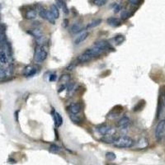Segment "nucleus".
<instances>
[{
    "instance_id": "obj_1",
    "label": "nucleus",
    "mask_w": 165,
    "mask_h": 165,
    "mask_svg": "<svg viewBox=\"0 0 165 165\" xmlns=\"http://www.w3.org/2000/svg\"><path fill=\"white\" fill-rule=\"evenodd\" d=\"M102 53H103L102 50L93 45L92 48L87 49L85 51L82 53L81 55H79V57H78V61L80 63H86V62H88V61L93 60L94 58L98 57L99 55H102Z\"/></svg>"
},
{
    "instance_id": "obj_2",
    "label": "nucleus",
    "mask_w": 165,
    "mask_h": 165,
    "mask_svg": "<svg viewBox=\"0 0 165 165\" xmlns=\"http://www.w3.org/2000/svg\"><path fill=\"white\" fill-rule=\"evenodd\" d=\"M48 55V51L45 48L41 45H38L35 49L34 51V61L37 63H41L46 60Z\"/></svg>"
},
{
    "instance_id": "obj_3",
    "label": "nucleus",
    "mask_w": 165,
    "mask_h": 165,
    "mask_svg": "<svg viewBox=\"0 0 165 165\" xmlns=\"http://www.w3.org/2000/svg\"><path fill=\"white\" fill-rule=\"evenodd\" d=\"M134 144H135V142L131 137L119 136L117 139L114 142L113 145L116 148L124 149V148H131L134 146Z\"/></svg>"
},
{
    "instance_id": "obj_4",
    "label": "nucleus",
    "mask_w": 165,
    "mask_h": 165,
    "mask_svg": "<svg viewBox=\"0 0 165 165\" xmlns=\"http://www.w3.org/2000/svg\"><path fill=\"white\" fill-rule=\"evenodd\" d=\"M155 136L157 141H161L165 136V119H163L158 122L155 127Z\"/></svg>"
},
{
    "instance_id": "obj_5",
    "label": "nucleus",
    "mask_w": 165,
    "mask_h": 165,
    "mask_svg": "<svg viewBox=\"0 0 165 165\" xmlns=\"http://www.w3.org/2000/svg\"><path fill=\"white\" fill-rule=\"evenodd\" d=\"M93 45L96 46L97 48H98V49H100L101 50H102L103 52L106 51V50H113V48L111 45V43H109L107 41H105V40H99V41H97L95 42V44Z\"/></svg>"
},
{
    "instance_id": "obj_6",
    "label": "nucleus",
    "mask_w": 165,
    "mask_h": 165,
    "mask_svg": "<svg viewBox=\"0 0 165 165\" xmlns=\"http://www.w3.org/2000/svg\"><path fill=\"white\" fill-rule=\"evenodd\" d=\"M39 15L41 18L47 20L48 22H50V23L55 24V19L54 18V17L52 16V14L50 13V11H47L46 9L41 8L39 10Z\"/></svg>"
},
{
    "instance_id": "obj_7",
    "label": "nucleus",
    "mask_w": 165,
    "mask_h": 165,
    "mask_svg": "<svg viewBox=\"0 0 165 165\" xmlns=\"http://www.w3.org/2000/svg\"><path fill=\"white\" fill-rule=\"evenodd\" d=\"M37 67L35 65H27L23 69V75L25 77H33L37 73Z\"/></svg>"
},
{
    "instance_id": "obj_8",
    "label": "nucleus",
    "mask_w": 165,
    "mask_h": 165,
    "mask_svg": "<svg viewBox=\"0 0 165 165\" xmlns=\"http://www.w3.org/2000/svg\"><path fill=\"white\" fill-rule=\"evenodd\" d=\"M69 111L71 114H74V115H78L80 112L82 111L83 106L80 102H73L69 106Z\"/></svg>"
},
{
    "instance_id": "obj_9",
    "label": "nucleus",
    "mask_w": 165,
    "mask_h": 165,
    "mask_svg": "<svg viewBox=\"0 0 165 165\" xmlns=\"http://www.w3.org/2000/svg\"><path fill=\"white\" fill-rule=\"evenodd\" d=\"M118 137L119 136H116V135L114 132H112V133L103 136L101 140L106 144H114V142L117 139Z\"/></svg>"
},
{
    "instance_id": "obj_10",
    "label": "nucleus",
    "mask_w": 165,
    "mask_h": 165,
    "mask_svg": "<svg viewBox=\"0 0 165 165\" xmlns=\"http://www.w3.org/2000/svg\"><path fill=\"white\" fill-rule=\"evenodd\" d=\"M97 131L99 132L101 135L102 136H105V135H108V134H110L112 132H114L112 127L106 124H103V125H100L97 127Z\"/></svg>"
},
{
    "instance_id": "obj_11",
    "label": "nucleus",
    "mask_w": 165,
    "mask_h": 165,
    "mask_svg": "<svg viewBox=\"0 0 165 165\" xmlns=\"http://www.w3.org/2000/svg\"><path fill=\"white\" fill-rule=\"evenodd\" d=\"M130 119H129L128 116H124L123 117H121L117 122V127L119 129H121V130H124V129L128 128L129 125H130Z\"/></svg>"
},
{
    "instance_id": "obj_12",
    "label": "nucleus",
    "mask_w": 165,
    "mask_h": 165,
    "mask_svg": "<svg viewBox=\"0 0 165 165\" xmlns=\"http://www.w3.org/2000/svg\"><path fill=\"white\" fill-rule=\"evenodd\" d=\"M123 112V108L120 106V105H118V106H116L115 108H113L112 109L109 114H108V117L110 118H116L119 116L121 115V112Z\"/></svg>"
},
{
    "instance_id": "obj_13",
    "label": "nucleus",
    "mask_w": 165,
    "mask_h": 165,
    "mask_svg": "<svg viewBox=\"0 0 165 165\" xmlns=\"http://www.w3.org/2000/svg\"><path fill=\"white\" fill-rule=\"evenodd\" d=\"M7 41L5 37V30L2 28V26H0V50H3L6 46Z\"/></svg>"
},
{
    "instance_id": "obj_14",
    "label": "nucleus",
    "mask_w": 165,
    "mask_h": 165,
    "mask_svg": "<svg viewBox=\"0 0 165 165\" xmlns=\"http://www.w3.org/2000/svg\"><path fill=\"white\" fill-rule=\"evenodd\" d=\"M149 146V141L145 137H142L137 141V144L136 145V148L137 149H146Z\"/></svg>"
},
{
    "instance_id": "obj_15",
    "label": "nucleus",
    "mask_w": 165,
    "mask_h": 165,
    "mask_svg": "<svg viewBox=\"0 0 165 165\" xmlns=\"http://www.w3.org/2000/svg\"><path fill=\"white\" fill-rule=\"evenodd\" d=\"M107 22L109 26H112V27H118L121 25L120 19L115 17H111L107 19Z\"/></svg>"
},
{
    "instance_id": "obj_16",
    "label": "nucleus",
    "mask_w": 165,
    "mask_h": 165,
    "mask_svg": "<svg viewBox=\"0 0 165 165\" xmlns=\"http://www.w3.org/2000/svg\"><path fill=\"white\" fill-rule=\"evenodd\" d=\"M88 36H89L88 32H84L83 33H81L79 36H78V37H76V39L74 40V44L77 45L79 44H81L82 42H84V41L88 38Z\"/></svg>"
},
{
    "instance_id": "obj_17",
    "label": "nucleus",
    "mask_w": 165,
    "mask_h": 165,
    "mask_svg": "<svg viewBox=\"0 0 165 165\" xmlns=\"http://www.w3.org/2000/svg\"><path fill=\"white\" fill-rule=\"evenodd\" d=\"M54 121H55V126L57 127H60L63 124V118H62L61 115L57 112H55V111H54Z\"/></svg>"
},
{
    "instance_id": "obj_18",
    "label": "nucleus",
    "mask_w": 165,
    "mask_h": 165,
    "mask_svg": "<svg viewBox=\"0 0 165 165\" xmlns=\"http://www.w3.org/2000/svg\"><path fill=\"white\" fill-rule=\"evenodd\" d=\"M83 26H82L81 23H79V22H75V23H73L71 26L70 29V32L71 33H73V34H77V33H79L83 30Z\"/></svg>"
},
{
    "instance_id": "obj_19",
    "label": "nucleus",
    "mask_w": 165,
    "mask_h": 165,
    "mask_svg": "<svg viewBox=\"0 0 165 165\" xmlns=\"http://www.w3.org/2000/svg\"><path fill=\"white\" fill-rule=\"evenodd\" d=\"M27 32H28L29 34L32 35V37H36V38H37V39H41V38H42V37H43V33H42L41 30L39 28L32 29V30H31V31H28Z\"/></svg>"
},
{
    "instance_id": "obj_20",
    "label": "nucleus",
    "mask_w": 165,
    "mask_h": 165,
    "mask_svg": "<svg viewBox=\"0 0 165 165\" xmlns=\"http://www.w3.org/2000/svg\"><path fill=\"white\" fill-rule=\"evenodd\" d=\"M37 17V12L35 9H29L25 13V18L28 20L35 19Z\"/></svg>"
},
{
    "instance_id": "obj_21",
    "label": "nucleus",
    "mask_w": 165,
    "mask_h": 165,
    "mask_svg": "<svg viewBox=\"0 0 165 165\" xmlns=\"http://www.w3.org/2000/svg\"><path fill=\"white\" fill-rule=\"evenodd\" d=\"M50 12L55 19H58L60 18V10H59V8L55 4L50 5Z\"/></svg>"
},
{
    "instance_id": "obj_22",
    "label": "nucleus",
    "mask_w": 165,
    "mask_h": 165,
    "mask_svg": "<svg viewBox=\"0 0 165 165\" xmlns=\"http://www.w3.org/2000/svg\"><path fill=\"white\" fill-rule=\"evenodd\" d=\"M102 20L101 18L95 19V20L92 21L91 22H89V23L87 25L86 29L87 30H88V29H92V28H93V27H96V26H99L100 24L102 23Z\"/></svg>"
},
{
    "instance_id": "obj_23",
    "label": "nucleus",
    "mask_w": 165,
    "mask_h": 165,
    "mask_svg": "<svg viewBox=\"0 0 165 165\" xmlns=\"http://www.w3.org/2000/svg\"><path fill=\"white\" fill-rule=\"evenodd\" d=\"M69 118H70L71 121L75 124H80L82 123V121H83L82 117L79 115H74V114H71L70 113V114H69Z\"/></svg>"
},
{
    "instance_id": "obj_24",
    "label": "nucleus",
    "mask_w": 165,
    "mask_h": 165,
    "mask_svg": "<svg viewBox=\"0 0 165 165\" xmlns=\"http://www.w3.org/2000/svg\"><path fill=\"white\" fill-rule=\"evenodd\" d=\"M145 106V101L144 100H140L139 102H137V104L134 107L133 111L134 112H139V111H141L144 107Z\"/></svg>"
},
{
    "instance_id": "obj_25",
    "label": "nucleus",
    "mask_w": 165,
    "mask_h": 165,
    "mask_svg": "<svg viewBox=\"0 0 165 165\" xmlns=\"http://www.w3.org/2000/svg\"><path fill=\"white\" fill-rule=\"evenodd\" d=\"M61 147L55 144H50V148H49V151L52 154H58V153L61 152Z\"/></svg>"
},
{
    "instance_id": "obj_26",
    "label": "nucleus",
    "mask_w": 165,
    "mask_h": 165,
    "mask_svg": "<svg viewBox=\"0 0 165 165\" xmlns=\"http://www.w3.org/2000/svg\"><path fill=\"white\" fill-rule=\"evenodd\" d=\"M112 41L118 45H121L125 41V37L124 36H116L112 39Z\"/></svg>"
},
{
    "instance_id": "obj_27",
    "label": "nucleus",
    "mask_w": 165,
    "mask_h": 165,
    "mask_svg": "<svg viewBox=\"0 0 165 165\" xmlns=\"http://www.w3.org/2000/svg\"><path fill=\"white\" fill-rule=\"evenodd\" d=\"M0 62L2 64H7L8 62V55L4 50H0Z\"/></svg>"
},
{
    "instance_id": "obj_28",
    "label": "nucleus",
    "mask_w": 165,
    "mask_h": 165,
    "mask_svg": "<svg viewBox=\"0 0 165 165\" xmlns=\"http://www.w3.org/2000/svg\"><path fill=\"white\" fill-rule=\"evenodd\" d=\"M70 81V75L69 74H63V75H61L60 79H59V82L60 83H64L65 84H66V83H69V82Z\"/></svg>"
},
{
    "instance_id": "obj_29",
    "label": "nucleus",
    "mask_w": 165,
    "mask_h": 165,
    "mask_svg": "<svg viewBox=\"0 0 165 165\" xmlns=\"http://www.w3.org/2000/svg\"><path fill=\"white\" fill-rule=\"evenodd\" d=\"M131 17V13L128 10H123L121 13V18L122 20H126Z\"/></svg>"
},
{
    "instance_id": "obj_30",
    "label": "nucleus",
    "mask_w": 165,
    "mask_h": 165,
    "mask_svg": "<svg viewBox=\"0 0 165 165\" xmlns=\"http://www.w3.org/2000/svg\"><path fill=\"white\" fill-rule=\"evenodd\" d=\"M106 159L110 162L114 161L116 159V155L113 152H108L106 154Z\"/></svg>"
},
{
    "instance_id": "obj_31",
    "label": "nucleus",
    "mask_w": 165,
    "mask_h": 165,
    "mask_svg": "<svg viewBox=\"0 0 165 165\" xmlns=\"http://www.w3.org/2000/svg\"><path fill=\"white\" fill-rule=\"evenodd\" d=\"M92 2L94 3L95 5L99 6V7L105 5V4L107 3V1H106V0H94V1H92Z\"/></svg>"
},
{
    "instance_id": "obj_32",
    "label": "nucleus",
    "mask_w": 165,
    "mask_h": 165,
    "mask_svg": "<svg viewBox=\"0 0 165 165\" xmlns=\"http://www.w3.org/2000/svg\"><path fill=\"white\" fill-rule=\"evenodd\" d=\"M113 10H114V13H119L120 10H121V5H120V4H118V3H116L115 7H114V8H113Z\"/></svg>"
},
{
    "instance_id": "obj_33",
    "label": "nucleus",
    "mask_w": 165,
    "mask_h": 165,
    "mask_svg": "<svg viewBox=\"0 0 165 165\" xmlns=\"http://www.w3.org/2000/svg\"><path fill=\"white\" fill-rule=\"evenodd\" d=\"M140 3H142V1H138V0H130L129 1V3L133 4V5H138Z\"/></svg>"
},
{
    "instance_id": "obj_34",
    "label": "nucleus",
    "mask_w": 165,
    "mask_h": 165,
    "mask_svg": "<svg viewBox=\"0 0 165 165\" xmlns=\"http://www.w3.org/2000/svg\"><path fill=\"white\" fill-rule=\"evenodd\" d=\"M62 8H64V12H65V14H68L69 9H68V8H67V6H66L65 2H64L63 3V6H62Z\"/></svg>"
},
{
    "instance_id": "obj_35",
    "label": "nucleus",
    "mask_w": 165,
    "mask_h": 165,
    "mask_svg": "<svg viewBox=\"0 0 165 165\" xmlns=\"http://www.w3.org/2000/svg\"><path fill=\"white\" fill-rule=\"evenodd\" d=\"M63 3H64V1H60V0H58V1H56V6L60 7V8H62V6H63Z\"/></svg>"
},
{
    "instance_id": "obj_36",
    "label": "nucleus",
    "mask_w": 165,
    "mask_h": 165,
    "mask_svg": "<svg viewBox=\"0 0 165 165\" xmlns=\"http://www.w3.org/2000/svg\"><path fill=\"white\" fill-rule=\"evenodd\" d=\"M55 79H56V75H55V74H51V75H50L49 80H50V81H55Z\"/></svg>"
},
{
    "instance_id": "obj_37",
    "label": "nucleus",
    "mask_w": 165,
    "mask_h": 165,
    "mask_svg": "<svg viewBox=\"0 0 165 165\" xmlns=\"http://www.w3.org/2000/svg\"><path fill=\"white\" fill-rule=\"evenodd\" d=\"M68 22H69L68 19H65V20H64V21H63V26H64V27H66V26H68V25H69Z\"/></svg>"
},
{
    "instance_id": "obj_38",
    "label": "nucleus",
    "mask_w": 165,
    "mask_h": 165,
    "mask_svg": "<svg viewBox=\"0 0 165 165\" xmlns=\"http://www.w3.org/2000/svg\"><path fill=\"white\" fill-rule=\"evenodd\" d=\"M107 165H114V164H107Z\"/></svg>"
}]
</instances>
